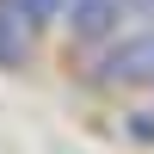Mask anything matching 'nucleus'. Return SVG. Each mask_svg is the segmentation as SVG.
<instances>
[{
  "instance_id": "1",
  "label": "nucleus",
  "mask_w": 154,
  "mask_h": 154,
  "mask_svg": "<svg viewBox=\"0 0 154 154\" xmlns=\"http://www.w3.org/2000/svg\"><path fill=\"white\" fill-rule=\"evenodd\" d=\"M93 80L99 86H154V31L111 37L105 56L93 62Z\"/></svg>"
},
{
  "instance_id": "2",
  "label": "nucleus",
  "mask_w": 154,
  "mask_h": 154,
  "mask_svg": "<svg viewBox=\"0 0 154 154\" xmlns=\"http://www.w3.org/2000/svg\"><path fill=\"white\" fill-rule=\"evenodd\" d=\"M117 25H123V0H68V31H74V43L105 49L111 37H117Z\"/></svg>"
},
{
  "instance_id": "3",
  "label": "nucleus",
  "mask_w": 154,
  "mask_h": 154,
  "mask_svg": "<svg viewBox=\"0 0 154 154\" xmlns=\"http://www.w3.org/2000/svg\"><path fill=\"white\" fill-rule=\"evenodd\" d=\"M31 31H37V25L19 12V0H0V68H6V74L31 62Z\"/></svg>"
},
{
  "instance_id": "4",
  "label": "nucleus",
  "mask_w": 154,
  "mask_h": 154,
  "mask_svg": "<svg viewBox=\"0 0 154 154\" xmlns=\"http://www.w3.org/2000/svg\"><path fill=\"white\" fill-rule=\"evenodd\" d=\"M62 6H68V0H19V12H25V19H31V25H37V31H43V25H49V19H56V12H62Z\"/></svg>"
},
{
  "instance_id": "5",
  "label": "nucleus",
  "mask_w": 154,
  "mask_h": 154,
  "mask_svg": "<svg viewBox=\"0 0 154 154\" xmlns=\"http://www.w3.org/2000/svg\"><path fill=\"white\" fill-rule=\"evenodd\" d=\"M123 12H136V19H154V0H123Z\"/></svg>"
}]
</instances>
